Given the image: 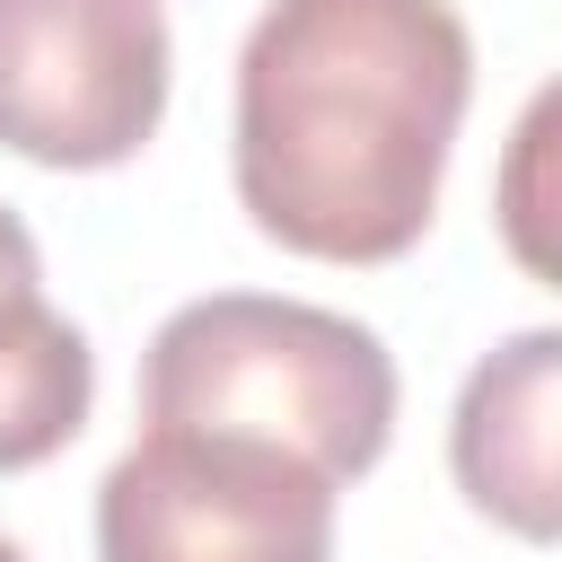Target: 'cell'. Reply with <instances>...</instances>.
I'll use <instances>...</instances> for the list:
<instances>
[{
  "instance_id": "1",
  "label": "cell",
  "mask_w": 562,
  "mask_h": 562,
  "mask_svg": "<svg viewBox=\"0 0 562 562\" xmlns=\"http://www.w3.org/2000/svg\"><path fill=\"white\" fill-rule=\"evenodd\" d=\"M474 97L457 0H272L237 44L228 176L307 263H395L439 211Z\"/></svg>"
},
{
  "instance_id": "2",
  "label": "cell",
  "mask_w": 562,
  "mask_h": 562,
  "mask_svg": "<svg viewBox=\"0 0 562 562\" xmlns=\"http://www.w3.org/2000/svg\"><path fill=\"white\" fill-rule=\"evenodd\" d=\"M140 422L263 439L325 483H351L395 439V360L369 325L334 307L211 290L149 334Z\"/></svg>"
},
{
  "instance_id": "3",
  "label": "cell",
  "mask_w": 562,
  "mask_h": 562,
  "mask_svg": "<svg viewBox=\"0 0 562 562\" xmlns=\"http://www.w3.org/2000/svg\"><path fill=\"white\" fill-rule=\"evenodd\" d=\"M334 492L290 448L149 422L97 483V562H334Z\"/></svg>"
},
{
  "instance_id": "4",
  "label": "cell",
  "mask_w": 562,
  "mask_h": 562,
  "mask_svg": "<svg viewBox=\"0 0 562 562\" xmlns=\"http://www.w3.org/2000/svg\"><path fill=\"white\" fill-rule=\"evenodd\" d=\"M158 0H0V149L35 167H123L167 114Z\"/></svg>"
},
{
  "instance_id": "5",
  "label": "cell",
  "mask_w": 562,
  "mask_h": 562,
  "mask_svg": "<svg viewBox=\"0 0 562 562\" xmlns=\"http://www.w3.org/2000/svg\"><path fill=\"white\" fill-rule=\"evenodd\" d=\"M553 404H562V334L527 325L492 360H474L457 422H448V465H457L465 501L527 544H553V527H562Z\"/></svg>"
},
{
  "instance_id": "6",
  "label": "cell",
  "mask_w": 562,
  "mask_h": 562,
  "mask_svg": "<svg viewBox=\"0 0 562 562\" xmlns=\"http://www.w3.org/2000/svg\"><path fill=\"white\" fill-rule=\"evenodd\" d=\"M88 404H97L88 334L44 299L0 307V474H26L44 457H61L79 439Z\"/></svg>"
},
{
  "instance_id": "7",
  "label": "cell",
  "mask_w": 562,
  "mask_h": 562,
  "mask_svg": "<svg viewBox=\"0 0 562 562\" xmlns=\"http://www.w3.org/2000/svg\"><path fill=\"white\" fill-rule=\"evenodd\" d=\"M44 290V263H35V237H26V220L0 202V307H18V299H35Z\"/></svg>"
},
{
  "instance_id": "8",
  "label": "cell",
  "mask_w": 562,
  "mask_h": 562,
  "mask_svg": "<svg viewBox=\"0 0 562 562\" xmlns=\"http://www.w3.org/2000/svg\"><path fill=\"white\" fill-rule=\"evenodd\" d=\"M0 562H26V553H18V544H9V536H0Z\"/></svg>"
}]
</instances>
